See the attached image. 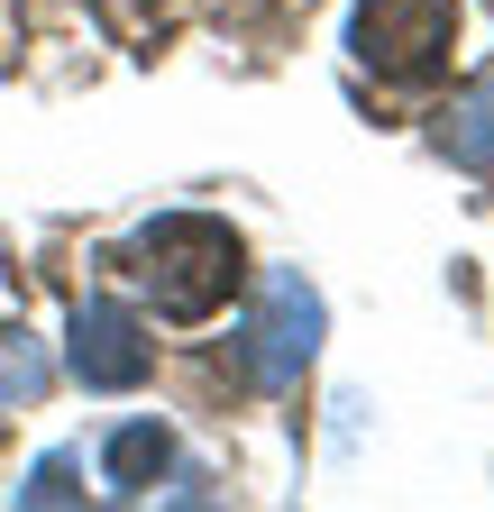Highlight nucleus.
<instances>
[{
	"instance_id": "nucleus-1",
	"label": "nucleus",
	"mask_w": 494,
	"mask_h": 512,
	"mask_svg": "<svg viewBox=\"0 0 494 512\" xmlns=\"http://www.w3.org/2000/svg\"><path fill=\"white\" fill-rule=\"evenodd\" d=\"M138 275H147L165 320H211L238 293V275H247V247L211 211H165V220L138 229Z\"/></svg>"
},
{
	"instance_id": "nucleus-2",
	"label": "nucleus",
	"mask_w": 494,
	"mask_h": 512,
	"mask_svg": "<svg viewBox=\"0 0 494 512\" xmlns=\"http://www.w3.org/2000/svg\"><path fill=\"white\" fill-rule=\"evenodd\" d=\"M458 37H467L458 0H357V19H348L357 64H366V74H385V83H430V74H449Z\"/></svg>"
},
{
	"instance_id": "nucleus-3",
	"label": "nucleus",
	"mask_w": 494,
	"mask_h": 512,
	"mask_svg": "<svg viewBox=\"0 0 494 512\" xmlns=\"http://www.w3.org/2000/svg\"><path fill=\"white\" fill-rule=\"evenodd\" d=\"M321 293L302 284L293 266H275L257 284V311H247V330H238V366L247 384H266V394H284V384H302V366L321 357Z\"/></svg>"
},
{
	"instance_id": "nucleus-4",
	"label": "nucleus",
	"mask_w": 494,
	"mask_h": 512,
	"mask_svg": "<svg viewBox=\"0 0 494 512\" xmlns=\"http://www.w3.org/2000/svg\"><path fill=\"white\" fill-rule=\"evenodd\" d=\"M65 366H74V384H92V394H138V384L156 375V339H147V320H138L129 302L92 293V302L74 311Z\"/></svg>"
},
{
	"instance_id": "nucleus-5",
	"label": "nucleus",
	"mask_w": 494,
	"mask_h": 512,
	"mask_svg": "<svg viewBox=\"0 0 494 512\" xmlns=\"http://www.w3.org/2000/svg\"><path fill=\"white\" fill-rule=\"evenodd\" d=\"M430 138H440V156H449V165L494 174V83H467L440 119H430Z\"/></svg>"
},
{
	"instance_id": "nucleus-6",
	"label": "nucleus",
	"mask_w": 494,
	"mask_h": 512,
	"mask_svg": "<svg viewBox=\"0 0 494 512\" xmlns=\"http://www.w3.org/2000/svg\"><path fill=\"white\" fill-rule=\"evenodd\" d=\"M165 467H174V430H165V421H129V430H110V458H101L110 494H129V503H138Z\"/></svg>"
},
{
	"instance_id": "nucleus-7",
	"label": "nucleus",
	"mask_w": 494,
	"mask_h": 512,
	"mask_svg": "<svg viewBox=\"0 0 494 512\" xmlns=\"http://www.w3.org/2000/svg\"><path fill=\"white\" fill-rule=\"evenodd\" d=\"M46 394V357L28 330H0V403H37Z\"/></svg>"
},
{
	"instance_id": "nucleus-8",
	"label": "nucleus",
	"mask_w": 494,
	"mask_h": 512,
	"mask_svg": "<svg viewBox=\"0 0 494 512\" xmlns=\"http://www.w3.org/2000/svg\"><path fill=\"white\" fill-rule=\"evenodd\" d=\"M19 503H28V512L83 503V458H65V448H55V458H37V467H28V485H19Z\"/></svg>"
}]
</instances>
